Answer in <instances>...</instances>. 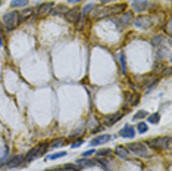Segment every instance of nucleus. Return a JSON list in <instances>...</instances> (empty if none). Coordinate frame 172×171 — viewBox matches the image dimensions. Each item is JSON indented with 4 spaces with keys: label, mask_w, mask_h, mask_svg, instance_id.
Here are the masks:
<instances>
[{
    "label": "nucleus",
    "mask_w": 172,
    "mask_h": 171,
    "mask_svg": "<svg viewBox=\"0 0 172 171\" xmlns=\"http://www.w3.org/2000/svg\"><path fill=\"white\" fill-rule=\"evenodd\" d=\"M19 21H21V15L16 11L7 12V13H5V16H3V22H5L7 31H12V30L16 28Z\"/></svg>",
    "instance_id": "f257e3e1"
},
{
    "label": "nucleus",
    "mask_w": 172,
    "mask_h": 171,
    "mask_svg": "<svg viewBox=\"0 0 172 171\" xmlns=\"http://www.w3.org/2000/svg\"><path fill=\"white\" fill-rule=\"evenodd\" d=\"M150 148L156 149V150H162V149H168L171 146V137H156V139H152L150 140Z\"/></svg>",
    "instance_id": "f03ea898"
},
{
    "label": "nucleus",
    "mask_w": 172,
    "mask_h": 171,
    "mask_svg": "<svg viewBox=\"0 0 172 171\" xmlns=\"http://www.w3.org/2000/svg\"><path fill=\"white\" fill-rule=\"evenodd\" d=\"M128 150L134 152L137 156H147V154H149L147 148L143 143H131V145H128Z\"/></svg>",
    "instance_id": "7ed1b4c3"
},
{
    "label": "nucleus",
    "mask_w": 172,
    "mask_h": 171,
    "mask_svg": "<svg viewBox=\"0 0 172 171\" xmlns=\"http://www.w3.org/2000/svg\"><path fill=\"white\" fill-rule=\"evenodd\" d=\"M68 22H72V24H77L79 21V18H81V12L78 7H72V9H68L66 15H65Z\"/></svg>",
    "instance_id": "20e7f679"
},
{
    "label": "nucleus",
    "mask_w": 172,
    "mask_h": 171,
    "mask_svg": "<svg viewBox=\"0 0 172 171\" xmlns=\"http://www.w3.org/2000/svg\"><path fill=\"white\" fill-rule=\"evenodd\" d=\"M134 25L137 28H141V30H146V28H150L152 25V19L149 16H138L135 21H134Z\"/></svg>",
    "instance_id": "39448f33"
},
{
    "label": "nucleus",
    "mask_w": 172,
    "mask_h": 171,
    "mask_svg": "<svg viewBox=\"0 0 172 171\" xmlns=\"http://www.w3.org/2000/svg\"><path fill=\"white\" fill-rule=\"evenodd\" d=\"M22 162H25V155H16V156H13L11 161L6 162L5 168H13V167L21 165Z\"/></svg>",
    "instance_id": "423d86ee"
},
{
    "label": "nucleus",
    "mask_w": 172,
    "mask_h": 171,
    "mask_svg": "<svg viewBox=\"0 0 172 171\" xmlns=\"http://www.w3.org/2000/svg\"><path fill=\"white\" fill-rule=\"evenodd\" d=\"M53 9V3L52 2H47V3H43V5L40 6L38 9H37V13H38L40 16H44V15H50V12Z\"/></svg>",
    "instance_id": "0eeeda50"
},
{
    "label": "nucleus",
    "mask_w": 172,
    "mask_h": 171,
    "mask_svg": "<svg viewBox=\"0 0 172 171\" xmlns=\"http://www.w3.org/2000/svg\"><path fill=\"white\" fill-rule=\"evenodd\" d=\"M134 21V15L133 12H125V13H122L121 15V18H119V24L122 25V27H128L129 24Z\"/></svg>",
    "instance_id": "6e6552de"
},
{
    "label": "nucleus",
    "mask_w": 172,
    "mask_h": 171,
    "mask_svg": "<svg viewBox=\"0 0 172 171\" xmlns=\"http://www.w3.org/2000/svg\"><path fill=\"white\" fill-rule=\"evenodd\" d=\"M111 140V136L109 134H102V136H97L94 139H91L90 142V146H99V145H103V143L109 142Z\"/></svg>",
    "instance_id": "1a4fd4ad"
},
{
    "label": "nucleus",
    "mask_w": 172,
    "mask_h": 171,
    "mask_svg": "<svg viewBox=\"0 0 172 171\" xmlns=\"http://www.w3.org/2000/svg\"><path fill=\"white\" fill-rule=\"evenodd\" d=\"M133 7H134V11L143 12V11H146V9L149 7V2H147V0H134V2H133Z\"/></svg>",
    "instance_id": "9d476101"
},
{
    "label": "nucleus",
    "mask_w": 172,
    "mask_h": 171,
    "mask_svg": "<svg viewBox=\"0 0 172 171\" xmlns=\"http://www.w3.org/2000/svg\"><path fill=\"white\" fill-rule=\"evenodd\" d=\"M68 12V7L63 5H56L53 6V9L50 12V15H53V16H61V15H66Z\"/></svg>",
    "instance_id": "9b49d317"
},
{
    "label": "nucleus",
    "mask_w": 172,
    "mask_h": 171,
    "mask_svg": "<svg viewBox=\"0 0 172 171\" xmlns=\"http://www.w3.org/2000/svg\"><path fill=\"white\" fill-rule=\"evenodd\" d=\"M124 117V112H116V114L113 115H109L105 121V126H113L115 122H118V120H121Z\"/></svg>",
    "instance_id": "f8f14e48"
},
{
    "label": "nucleus",
    "mask_w": 172,
    "mask_h": 171,
    "mask_svg": "<svg viewBox=\"0 0 172 171\" xmlns=\"http://www.w3.org/2000/svg\"><path fill=\"white\" fill-rule=\"evenodd\" d=\"M119 136L121 137H128V139H133L135 136V130L131 126H125L122 130L119 131Z\"/></svg>",
    "instance_id": "ddd939ff"
},
{
    "label": "nucleus",
    "mask_w": 172,
    "mask_h": 171,
    "mask_svg": "<svg viewBox=\"0 0 172 171\" xmlns=\"http://www.w3.org/2000/svg\"><path fill=\"white\" fill-rule=\"evenodd\" d=\"M115 154L118 156H121V158H128V155H129V150L127 148H124V146H116L115 148Z\"/></svg>",
    "instance_id": "4468645a"
},
{
    "label": "nucleus",
    "mask_w": 172,
    "mask_h": 171,
    "mask_svg": "<svg viewBox=\"0 0 172 171\" xmlns=\"http://www.w3.org/2000/svg\"><path fill=\"white\" fill-rule=\"evenodd\" d=\"M125 96H127V100L131 103V105H137L138 100H140V96L137 95V93H127Z\"/></svg>",
    "instance_id": "2eb2a0df"
},
{
    "label": "nucleus",
    "mask_w": 172,
    "mask_h": 171,
    "mask_svg": "<svg viewBox=\"0 0 172 171\" xmlns=\"http://www.w3.org/2000/svg\"><path fill=\"white\" fill-rule=\"evenodd\" d=\"M66 142V139H63V137H59V139H56V140H53V142L49 145V148H61V146H63V143Z\"/></svg>",
    "instance_id": "dca6fc26"
},
{
    "label": "nucleus",
    "mask_w": 172,
    "mask_h": 171,
    "mask_svg": "<svg viewBox=\"0 0 172 171\" xmlns=\"http://www.w3.org/2000/svg\"><path fill=\"white\" fill-rule=\"evenodd\" d=\"M28 5V0H12V7H25Z\"/></svg>",
    "instance_id": "f3484780"
},
{
    "label": "nucleus",
    "mask_w": 172,
    "mask_h": 171,
    "mask_svg": "<svg viewBox=\"0 0 172 171\" xmlns=\"http://www.w3.org/2000/svg\"><path fill=\"white\" fill-rule=\"evenodd\" d=\"M168 55H169V50H168V49H165V47H161V49H157V52H156V56H157V59H163V58H166Z\"/></svg>",
    "instance_id": "a211bd4d"
},
{
    "label": "nucleus",
    "mask_w": 172,
    "mask_h": 171,
    "mask_svg": "<svg viewBox=\"0 0 172 171\" xmlns=\"http://www.w3.org/2000/svg\"><path fill=\"white\" fill-rule=\"evenodd\" d=\"M157 81H159V80H157V77H153V78L146 84V91H150L152 89H155V86L157 84Z\"/></svg>",
    "instance_id": "6ab92c4d"
},
{
    "label": "nucleus",
    "mask_w": 172,
    "mask_h": 171,
    "mask_svg": "<svg viewBox=\"0 0 172 171\" xmlns=\"http://www.w3.org/2000/svg\"><path fill=\"white\" fill-rule=\"evenodd\" d=\"M159 118H161V115L159 114H152V115H149L147 120H149L152 124H157V122H159Z\"/></svg>",
    "instance_id": "aec40b11"
},
{
    "label": "nucleus",
    "mask_w": 172,
    "mask_h": 171,
    "mask_svg": "<svg viewBox=\"0 0 172 171\" xmlns=\"http://www.w3.org/2000/svg\"><path fill=\"white\" fill-rule=\"evenodd\" d=\"M21 15V19H27V18H29L31 15H33V9H25V11H22V13H19Z\"/></svg>",
    "instance_id": "412c9836"
},
{
    "label": "nucleus",
    "mask_w": 172,
    "mask_h": 171,
    "mask_svg": "<svg viewBox=\"0 0 172 171\" xmlns=\"http://www.w3.org/2000/svg\"><path fill=\"white\" fill-rule=\"evenodd\" d=\"M137 131H138V133H146V131H147V124L143 122V121H140L138 126H137Z\"/></svg>",
    "instance_id": "4be33fe9"
},
{
    "label": "nucleus",
    "mask_w": 172,
    "mask_h": 171,
    "mask_svg": "<svg viewBox=\"0 0 172 171\" xmlns=\"http://www.w3.org/2000/svg\"><path fill=\"white\" fill-rule=\"evenodd\" d=\"M144 117H147V112H146V111H138L137 114L134 115V121H137V120H143Z\"/></svg>",
    "instance_id": "5701e85b"
},
{
    "label": "nucleus",
    "mask_w": 172,
    "mask_h": 171,
    "mask_svg": "<svg viewBox=\"0 0 172 171\" xmlns=\"http://www.w3.org/2000/svg\"><path fill=\"white\" fill-rule=\"evenodd\" d=\"M163 39H165L163 35H156L155 39L152 40V44H153V46H157V44H161V43H163Z\"/></svg>",
    "instance_id": "b1692460"
},
{
    "label": "nucleus",
    "mask_w": 172,
    "mask_h": 171,
    "mask_svg": "<svg viewBox=\"0 0 172 171\" xmlns=\"http://www.w3.org/2000/svg\"><path fill=\"white\" fill-rule=\"evenodd\" d=\"M65 155H66L65 152H56V154L50 155V156L47 158V159H52V161H53V159H57V158H62V156H65Z\"/></svg>",
    "instance_id": "393cba45"
},
{
    "label": "nucleus",
    "mask_w": 172,
    "mask_h": 171,
    "mask_svg": "<svg viewBox=\"0 0 172 171\" xmlns=\"http://www.w3.org/2000/svg\"><path fill=\"white\" fill-rule=\"evenodd\" d=\"M119 62H121V69H122V72L125 74V72H127V68H125V59H124V55H119Z\"/></svg>",
    "instance_id": "a878e982"
},
{
    "label": "nucleus",
    "mask_w": 172,
    "mask_h": 171,
    "mask_svg": "<svg viewBox=\"0 0 172 171\" xmlns=\"http://www.w3.org/2000/svg\"><path fill=\"white\" fill-rule=\"evenodd\" d=\"M93 7H94L93 5H87L85 7H84V11L81 12V16H85V15H87V13H88V12L91 11V9H93Z\"/></svg>",
    "instance_id": "bb28decb"
},
{
    "label": "nucleus",
    "mask_w": 172,
    "mask_h": 171,
    "mask_svg": "<svg viewBox=\"0 0 172 171\" xmlns=\"http://www.w3.org/2000/svg\"><path fill=\"white\" fill-rule=\"evenodd\" d=\"M111 154H112L111 149H102V150H99V152H97V155H99V156H103V155H111Z\"/></svg>",
    "instance_id": "cd10ccee"
},
{
    "label": "nucleus",
    "mask_w": 172,
    "mask_h": 171,
    "mask_svg": "<svg viewBox=\"0 0 172 171\" xmlns=\"http://www.w3.org/2000/svg\"><path fill=\"white\" fill-rule=\"evenodd\" d=\"M74 168H75V165H72V164H66V165L61 167V170H62V171H72Z\"/></svg>",
    "instance_id": "c85d7f7f"
},
{
    "label": "nucleus",
    "mask_w": 172,
    "mask_h": 171,
    "mask_svg": "<svg viewBox=\"0 0 172 171\" xmlns=\"http://www.w3.org/2000/svg\"><path fill=\"white\" fill-rule=\"evenodd\" d=\"M93 154H94V150H93V149H90V150H87V152H84V154H83V158H88V156H91Z\"/></svg>",
    "instance_id": "c756f323"
},
{
    "label": "nucleus",
    "mask_w": 172,
    "mask_h": 171,
    "mask_svg": "<svg viewBox=\"0 0 172 171\" xmlns=\"http://www.w3.org/2000/svg\"><path fill=\"white\" fill-rule=\"evenodd\" d=\"M84 143V140L81 139V140H77V142H74V145H72V148H78V146H81Z\"/></svg>",
    "instance_id": "7c9ffc66"
},
{
    "label": "nucleus",
    "mask_w": 172,
    "mask_h": 171,
    "mask_svg": "<svg viewBox=\"0 0 172 171\" xmlns=\"http://www.w3.org/2000/svg\"><path fill=\"white\" fill-rule=\"evenodd\" d=\"M165 31H166L168 34H171V22H168L166 25H165Z\"/></svg>",
    "instance_id": "2f4dec72"
},
{
    "label": "nucleus",
    "mask_w": 172,
    "mask_h": 171,
    "mask_svg": "<svg viewBox=\"0 0 172 171\" xmlns=\"http://www.w3.org/2000/svg\"><path fill=\"white\" fill-rule=\"evenodd\" d=\"M163 75H166V77H168V75H171V68L165 69V71H163Z\"/></svg>",
    "instance_id": "473e14b6"
},
{
    "label": "nucleus",
    "mask_w": 172,
    "mask_h": 171,
    "mask_svg": "<svg viewBox=\"0 0 172 171\" xmlns=\"http://www.w3.org/2000/svg\"><path fill=\"white\" fill-rule=\"evenodd\" d=\"M109 2H113V0H100V3H109Z\"/></svg>",
    "instance_id": "72a5a7b5"
},
{
    "label": "nucleus",
    "mask_w": 172,
    "mask_h": 171,
    "mask_svg": "<svg viewBox=\"0 0 172 171\" xmlns=\"http://www.w3.org/2000/svg\"><path fill=\"white\" fill-rule=\"evenodd\" d=\"M74 2H79V0H68V3H74Z\"/></svg>",
    "instance_id": "f704fd0d"
},
{
    "label": "nucleus",
    "mask_w": 172,
    "mask_h": 171,
    "mask_svg": "<svg viewBox=\"0 0 172 171\" xmlns=\"http://www.w3.org/2000/svg\"><path fill=\"white\" fill-rule=\"evenodd\" d=\"M0 46H3V41H2V35H0Z\"/></svg>",
    "instance_id": "c9c22d12"
},
{
    "label": "nucleus",
    "mask_w": 172,
    "mask_h": 171,
    "mask_svg": "<svg viewBox=\"0 0 172 171\" xmlns=\"http://www.w3.org/2000/svg\"><path fill=\"white\" fill-rule=\"evenodd\" d=\"M49 171H62V170H61V168H59V170H49Z\"/></svg>",
    "instance_id": "e433bc0d"
},
{
    "label": "nucleus",
    "mask_w": 172,
    "mask_h": 171,
    "mask_svg": "<svg viewBox=\"0 0 172 171\" xmlns=\"http://www.w3.org/2000/svg\"><path fill=\"white\" fill-rule=\"evenodd\" d=\"M0 31H2V22H0Z\"/></svg>",
    "instance_id": "4c0bfd02"
},
{
    "label": "nucleus",
    "mask_w": 172,
    "mask_h": 171,
    "mask_svg": "<svg viewBox=\"0 0 172 171\" xmlns=\"http://www.w3.org/2000/svg\"><path fill=\"white\" fill-rule=\"evenodd\" d=\"M0 5H2V0H0Z\"/></svg>",
    "instance_id": "58836bf2"
}]
</instances>
